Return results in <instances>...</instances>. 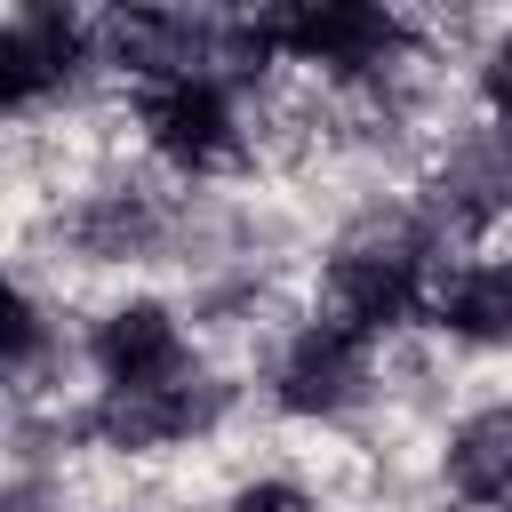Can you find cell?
<instances>
[{"label": "cell", "mask_w": 512, "mask_h": 512, "mask_svg": "<svg viewBox=\"0 0 512 512\" xmlns=\"http://www.w3.org/2000/svg\"><path fill=\"white\" fill-rule=\"evenodd\" d=\"M416 304V256H344L328 272V328L376 336Z\"/></svg>", "instance_id": "obj_1"}, {"label": "cell", "mask_w": 512, "mask_h": 512, "mask_svg": "<svg viewBox=\"0 0 512 512\" xmlns=\"http://www.w3.org/2000/svg\"><path fill=\"white\" fill-rule=\"evenodd\" d=\"M256 32L296 56H320V64H368L376 48H392V16H376V8H280Z\"/></svg>", "instance_id": "obj_2"}, {"label": "cell", "mask_w": 512, "mask_h": 512, "mask_svg": "<svg viewBox=\"0 0 512 512\" xmlns=\"http://www.w3.org/2000/svg\"><path fill=\"white\" fill-rule=\"evenodd\" d=\"M96 360L112 376V392H152V384H176V320L160 304H128L104 320L96 336Z\"/></svg>", "instance_id": "obj_3"}, {"label": "cell", "mask_w": 512, "mask_h": 512, "mask_svg": "<svg viewBox=\"0 0 512 512\" xmlns=\"http://www.w3.org/2000/svg\"><path fill=\"white\" fill-rule=\"evenodd\" d=\"M152 136H160L168 160L216 168V160L232 152V112H224V96H216L208 80H168L160 104H152Z\"/></svg>", "instance_id": "obj_4"}, {"label": "cell", "mask_w": 512, "mask_h": 512, "mask_svg": "<svg viewBox=\"0 0 512 512\" xmlns=\"http://www.w3.org/2000/svg\"><path fill=\"white\" fill-rule=\"evenodd\" d=\"M360 384V336H344V328H304V344L288 352V368H280V400L288 408H336L344 392Z\"/></svg>", "instance_id": "obj_5"}, {"label": "cell", "mask_w": 512, "mask_h": 512, "mask_svg": "<svg viewBox=\"0 0 512 512\" xmlns=\"http://www.w3.org/2000/svg\"><path fill=\"white\" fill-rule=\"evenodd\" d=\"M64 56H72V24L64 16H16L8 32H0V80H8V104H24L32 88H48L56 72H64Z\"/></svg>", "instance_id": "obj_6"}, {"label": "cell", "mask_w": 512, "mask_h": 512, "mask_svg": "<svg viewBox=\"0 0 512 512\" xmlns=\"http://www.w3.org/2000/svg\"><path fill=\"white\" fill-rule=\"evenodd\" d=\"M448 480H456L464 496H504V488H512V408H488V416H472V424L456 432Z\"/></svg>", "instance_id": "obj_7"}, {"label": "cell", "mask_w": 512, "mask_h": 512, "mask_svg": "<svg viewBox=\"0 0 512 512\" xmlns=\"http://www.w3.org/2000/svg\"><path fill=\"white\" fill-rule=\"evenodd\" d=\"M440 320L464 336H512V264H480L440 296Z\"/></svg>", "instance_id": "obj_8"}, {"label": "cell", "mask_w": 512, "mask_h": 512, "mask_svg": "<svg viewBox=\"0 0 512 512\" xmlns=\"http://www.w3.org/2000/svg\"><path fill=\"white\" fill-rule=\"evenodd\" d=\"M184 424H192V400H184L176 384L112 392V408H104V432H112V440H128V448H152V440H168V432H184Z\"/></svg>", "instance_id": "obj_9"}, {"label": "cell", "mask_w": 512, "mask_h": 512, "mask_svg": "<svg viewBox=\"0 0 512 512\" xmlns=\"http://www.w3.org/2000/svg\"><path fill=\"white\" fill-rule=\"evenodd\" d=\"M240 512H312V504H304L296 488H248V496H240Z\"/></svg>", "instance_id": "obj_10"}, {"label": "cell", "mask_w": 512, "mask_h": 512, "mask_svg": "<svg viewBox=\"0 0 512 512\" xmlns=\"http://www.w3.org/2000/svg\"><path fill=\"white\" fill-rule=\"evenodd\" d=\"M488 96H496V112L512 120V48H504V56L488 64Z\"/></svg>", "instance_id": "obj_11"}]
</instances>
